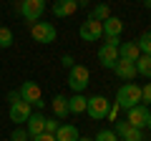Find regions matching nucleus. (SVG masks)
I'll use <instances>...</instances> for the list:
<instances>
[{
	"label": "nucleus",
	"instance_id": "obj_20",
	"mask_svg": "<svg viewBox=\"0 0 151 141\" xmlns=\"http://www.w3.org/2000/svg\"><path fill=\"white\" fill-rule=\"evenodd\" d=\"M106 18H111V8H108L106 3H98V5L93 8V13H91V20H98V23H103Z\"/></svg>",
	"mask_w": 151,
	"mask_h": 141
},
{
	"label": "nucleus",
	"instance_id": "obj_8",
	"mask_svg": "<svg viewBox=\"0 0 151 141\" xmlns=\"http://www.w3.org/2000/svg\"><path fill=\"white\" fill-rule=\"evenodd\" d=\"M78 35H81V40H86V43H91V40H101V38H103V23L91 20V18H88V20L81 25Z\"/></svg>",
	"mask_w": 151,
	"mask_h": 141
},
{
	"label": "nucleus",
	"instance_id": "obj_19",
	"mask_svg": "<svg viewBox=\"0 0 151 141\" xmlns=\"http://www.w3.org/2000/svg\"><path fill=\"white\" fill-rule=\"evenodd\" d=\"M134 65H136V73H139V76L151 78V55H144V53H141L139 60H136Z\"/></svg>",
	"mask_w": 151,
	"mask_h": 141
},
{
	"label": "nucleus",
	"instance_id": "obj_30",
	"mask_svg": "<svg viewBox=\"0 0 151 141\" xmlns=\"http://www.w3.org/2000/svg\"><path fill=\"white\" fill-rule=\"evenodd\" d=\"M18 101H23L20 91H10V93H8V103H10V106H13V103H18Z\"/></svg>",
	"mask_w": 151,
	"mask_h": 141
},
{
	"label": "nucleus",
	"instance_id": "obj_14",
	"mask_svg": "<svg viewBox=\"0 0 151 141\" xmlns=\"http://www.w3.org/2000/svg\"><path fill=\"white\" fill-rule=\"evenodd\" d=\"M25 131L30 134V139L38 136V134H43L45 131V116L43 114H30V119L25 121Z\"/></svg>",
	"mask_w": 151,
	"mask_h": 141
},
{
	"label": "nucleus",
	"instance_id": "obj_34",
	"mask_svg": "<svg viewBox=\"0 0 151 141\" xmlns=\"http://www.w3.org/2000/svg\"><path fill=\"white\" fill-rule=\"evenodd\" d=\"M76 3H78V8H83V5L88 3V0H76Z\"/></svg>",
	"mask_w": 151,
	"mask_h": 141
},
{
	"label": "nucleus",
	"instance_id": "obj_17",
	"mask_svg": "<svg viewBox=\"0 0 151 141\" xmlns=\"http://www.w3.org/2000/svg\"><path fill=\"white\" fill-rule=\"evenodd\" d=\"M50 106H53V114H55V119H65V116H68V98L65 96H53V101H50Z\"/></svg>",
	"mask_w": 151,
	"mask_h": 141
},
{
	"label": "nucleus",
	"instance_id": "obj_21",
	"mask_svg": "<svg viewBox=\"0 0 151 141\" xmlns=\"http://www.w3.org/2000/svg\"><path fill=\"white\" fill-rule=\"evenodd\" d=\"M136 45H139V50H141L144 55H151V30L141 33V38L136 40Z\"/></svg>",
	"mask_w": 151,
	"mask_h": 141
},
{
	"label": "nucleus",
	"instance_id": "obj_36",
	"mask_svg": "<svg viewBox=\"0 0 151 141\" xmlns=\"http://www.w3.org/2000/svg\"><path fill=\"white\" fill-rule=\"evenodd\" d=\"M146 129H149V131H151V116H149V124H146Z\"/></svg>",
	"mask_w": 151,
	"mask_h": 141
},
{
	"label": "nucleus",
	"instance_id": "obj_10",
	"mask_svg": "<svg viewBox=\"0 0 151 141\" xmlns=\"http://www.w3.org/2000/svg\"><path fill=\"white\" fill-rule=\"evenodd\" d=\"M98 63L103 65V68H111L119 63V48H111V45H101L98 48Z\"/></svg>",
	"mask_w": 151,
	"mask_h": 141
},
{
	"label": "nucleus",
	"instance_id": "obj_24",
	"mask_svg": "<svg viewBox=\"0 0 151 141\" xmlns=\"http://www.w3.org/2000/svg\"><path fill=\"white\" fill-rule=\"evenodd\" d=\"M93 141H119V136L113 134V129H103V131H98L96 134V139Z\"/></svg>",
	"mask_w": 151,
	"mask_h": 141
},
{
	"label": "nucleus",
	"instance_id": "obj_29",
	"mask_svg": "<svg viewBox=\"0 0 151 141\" xmlns=\"http://www.w3.org/2000/svg\"><path fill=\"white\" fill-rule=\"evenodd\" d=\"M103 45H111V48H119V45H121V38H119V35H106V43H103Z\"/></svg>",
	"mask_w": 151,
	"mask_h": 141
},
{
	"label": "nucleus",
	"instance_id": "obj_9",
	"mask_svg": "<svg viewBox=\"0 0 151 141\" xmlns=\"http://www.w3.org/2000/svg\"><path fill=\"white\" fill-rule=\"evenodd\" d=\"M30 114H33V106H30V103H25V101L13 103L10 111H8V116H10L13 124H25V121L30 119Z\"/></svg>",
	"mask_w": 151,
	"mask_h": 141
},
{
	"label": "nucleus",
	"instance_id": "obj_18",
	"mask_svg": "<svg viewBox=\"0 0 151 141\" xmlns=\"http://www.w3.org/2000/svg\"><path fill=\"white\" fill-rule=\"evenodd\" d=\"M78 129L76 126H68V124H60V129L55 131V141H78Z\"/></svg>",
	"mask_w": 151,
	"mask_h": 141
},
{
	"label": "nucleus",
	"instance_id": "obj_3",
	"mask_svg": "<svg viewBox=\"0 0 151 141\" xmlns=\"http://www.w3.org/2000/svg\"><path fill=\"white\" fill-rule=\"evenodd\" d=\"M18 91H20V98H23L25 103H30V106H35V109H43V106H45L43 91H40V86H38L35 81H25Z\"/></svg>",
	"mask_w": 151,
	"mask_h": 141
},
{
	"label": "nucleus",
	"instance_id": "obj_37",
	"mask_svg": "<svg viewBox=\"0 0 151 141\" xmlns=\"http://www.w3.org/2000/svg\"><path fill=\"white\" fill-rule=\"evenodd\" d=\"M119 141H121V139H119Z\"/></svg>",
	"mask_w": 151,
	"mask_h": 141
},
{
	"label": "nucleus",
	"instance_id": "obj_4",
	"mask_svg": "<svg viewBox=\"0 0 151 141\" xmlns=\"http://www.w3.org/2000/svg\"><path fill=\"white\" fill-rule=\"evenodd\" d=\"M108 111H111V101H108L106 96H91L88 98V106H86V114L91 116L93 121H101L108 116Z\"/></svg>",
	"mask_w": 151,
	"mask_h": 141
},
{
	"label": "nucleus",
	"instance_id": "obj_22",
	"mask_svg": "<svg viewBox=\"0 0 151 141\" xmlns=\"http://www.w3.org/2000/svg\"><path fill=\"white\" fill-rule=\"evenodd\" d=\"M10 45H13V30L0 25V48H10Z\"/></svg>",
	"mask_w": 151,
	"mask_h": 141
},
{
	"label": "nucleus",
	"instance_id": "obj_25",
	"mask_svg": "<svg viewBox=\"0 0 151 141\" xmlns=\"http://www.w3.org/2000/svg\"><path fill=\"white\" fill-rule=\"evenodd\" d=\"M129 129H131V126H129V121H116V124H113V134L119 136V139H124Z\"/></svg>",
	"mask_w": 151,
	"mask_h": 141
},
{
	"label": "nucleus",
	"instance_id": "obj_26",
	"mask_svg": "<svg viewBox=\"0 0 151 141\" xmlns=\"http://www.w3.org/2000/svg\"><path fill=\"white\" fill-rule=\"evenodd\" d=\"M58 129H60V121L58 119H45V131H43V134H53L55 136Z\"/></svg>",
	"mask_w": 151,
	"mask_h": 141
},
{
	"label": "nucleus",
	"instance_id": "obj_13",
	"mask_svg": "<svg viewBox=\"0 0 151 141\" xmlns=\"http://www.w3.org/2000/svg\"><path fill=\"white\" fill-rule=\"evenodd\" d=\"M113 73L121 78V81H134L139 73H136V65L134 63H129V60H121L119 58V63L113 65Z\"/></svg>",
	"mask_w": 151,
	"mask_h": 141
},
{
	"label": "nucleus",
	"instance_id": "obj_28",
	"mask_svg": "<svg viewBox=\"0 0 151 141\" xmlns=\"http://www.w3.org/2000/svg\"><path fill=\"white\" fill-rule=\"evenodd\" d=\"M141 103L144 106H151V83L141 86Z\"/></svg>",
	"mask_w": 151,
	"mask_h": 141
},
{
	"label": "nucleus",
	"instance_id": "obj_6",
	"mask_svg": "<svg viewBox=\"0 0 151 141\" xmlns=\"http://www.w3.org/2000/svg\"><path fill=\"white\" fill-rule=\"evenodd\" d=\"M20 13H23V18L33 25V23H38L40 15L45 13V0H23Z\"/></svg>",
	"mask_w": 151,
	"mask_h": 141
},
{
	"label": "nucleus",
	"instance_id": "obj_31",
	"mask_svg": "<svg viewBox=\"0 0 151 141\" xmlns=\"http://www.w3.org/2000/svg\"><path fill=\"white\" fill-rule=\"evenodd\" d=\"M60 63H63V68H68V70L76 65V63H73V55H63V58H60Z\"/></svg>",
	"mask_w": 151,
	"mask_h": 141
},
{
	"label": "nucleus",
	"instance_id": "obj_2",
	"mask_svg": "<svg viewBox=\"0 0 151 141\" xmlns=\"http://www.w3.org/2000/svg\"><path fill=\"white\" fill-rule=\"evenodd\" d=\"M55 25L53 23H48V20H38V23H33L30 25V38L35 40V43H43V45H50L55 40Z\"/></svg>",
	"mask_w": 151,
	"mask_h": 141
},
{
	"label": "nucleus",
	"instance_id": "obj_23",
	"mask_svg": "<svg viewBox=\"0 0 151 141\" xmlns=\"http://www.w3.org/2000/svg\"><path fill=\"white\" fill-rule=\"evenodd\" d=\"M121 141H144V131H141V129H134V126H131Z\"/></svg>",
	"mask_w": 151,
	"mask_h": 141
},
{
	"label": "nucleus",
	"instance_id": "obj_7",
	"mask_svg": "<svg viewBox=\"0 0 151 141\" xmlns=\"http://www.w3.org/2000/svg\"><path fill=\"white\" fill-rule=\"evenodd\" d=\"M149 106H144V103H139V106H134V109H129V116H126V121H129V126H134V129H146V124H149Z\"/></svg>",
	"mask_w": 151,
	"mask_h": 141
},
{
	"label": "nucleus",
	"instance_id": "obj_35",
	"mask_svg": "<svg viewBox=\"0 0 151 141\" xmlns=\"http://www.w3.org/2000/svg\"><path fill=\"white\" fill-rule=\"evenodd\" d=\"M78 141H93V139H88V136H78Z\"/></svg>",
	"mask_w": 151,
	"mask_h": 141
},
{
	"label": "nucleus",
	"instance_id": "obj_15",
	"mask_svg": "<svg viewBox=\"0 0 151 141\" xmlns=\"http://www.w3.org/2000/svg\"><path fill=\"white\" fill-rule=\"evenodd\" d=\"M86 106H88V98L81 93H73L68 98V114H86Z\"/></svg>",
	"mask_w": 151,
	"mask_h": 141
},
{
	"label": "nucleus",
	"instance_id": "obj_27",
	"mask_svg": "<svg viewBox=\"0 0 151 141\" xmlns=\"http://www.w3.org/2000/svg\"><path fill=\"white\" fill-rule=\"evenodd\" d=\"M28 139H30V134H28L25 129H20V126L10 134V141H28Z\"/></svg>",
	"mask_w": 151,
	"mask_h": 141
},
{
	"label": "nucleus",
	"instance_id": "obj_5",
	"mask_svg": "<svg viewBox=\"0 0 151 141\" xmlns=\"http://www.w3.org/2000/svg\"><path fill=\"white\" fill-rule=\"evenodd\" d=\"M88 78H91V73H88L86 65H73V68L68 70V86H70V91H73V93L86 91Z\"/></svg>",
	"mask_w": 151,
	"mask_h": 141
},
{
	"label": "nucleus",
	"instance_id": "obj_11",
	"mask_svg": "<svg viewBox=\"0 0 151 141\" xmlns=\"http://www.w3.org/2000/svg\"><path fill=\"white\" fill-rule=\"evenodd\" d=\"M139 55H141V50H139V45H136V40H126V43L119 45V58H121V60L136 63V60H139Z\"/></svg>",
	"mask_w": 151,
	"mask_h": 141
},
{
	"label": "nucleus",
	"instance_id": "obj_12",
	"mask_svg": "<svg viewBox=\"0 0 151 141\" xmlns=\"http://www.w3.org/2000/svg\"><path fill=\"white\" fill-rule=\"evenodd\" d=\"M78 10V3L76 0H53V15L55 18H68Z\"/></svg>",
	"mask_w": 151,
	"mask_h": 141
},
{
	"label": "nucleus",
	"instance_id": "obj_32",
	"mask_svg": "<svg viewBox=\"0 0 151 141\" xmlns=\"http://www.w3.org/2000/svg\"><path fill=\"white\" fill-rule=\"evenodd\" d=\"M33 141H55V136L53 134H38V136H33Z\"/></svg>",
	"mask_w": 151,
	"mask_h": 141
},
{
	"label": "nucleus",
	"instance_id": "obj_16",
	"mask_svg": "<svg viewBox=\"0 0 151 141\" xmlns=\"http://www.w3.org/2000/svg\"><path fill=\"white\" fill-rule=\"evenodd\" d=\"M121 30H124V20L121 18L111 15L103 20V35H121Z\"/></svg>",
	"mask_w": 151,
	"mask_h": 141
},
{
	"label": "nucleus",
	"instance_id": "obj_33",
	"mask_svg": "<svg viewBox=\"0 0 151 141\" xmlns=\"http://www.w3.org/2000/svg\"><path fill=\"white\" fill-rule=\"evenodd\" d=\"M144 8H146V10H151V0H144Z\"/></svg>",
	"mask_w": 151,
	"mask_h": 141
},
{
	"label": "nucleus",
	"instance_id": "obj_1",
	"mask_svg": "<svg viewBox=\"0 0 151 141\" xmlns=\"http://www.w3.org/2000/svg\"><path fill=\"white\" fill-rule=\"evenodd\" d=\"M141 103V86H136V83H126V86L119 88V93H116V106L119 109H134V106H139Z\"/></svg>",
	"mask_w": 151,
	"mask_h": 141
}]
</instances>
